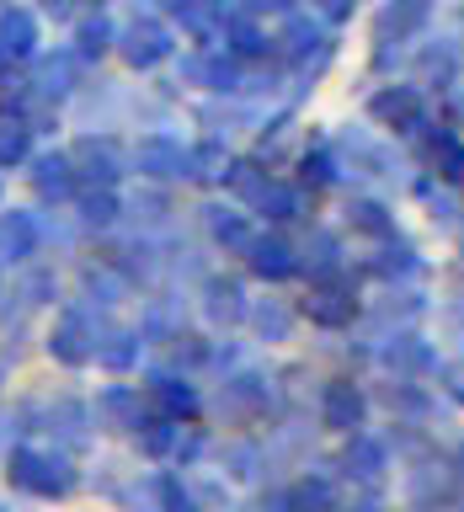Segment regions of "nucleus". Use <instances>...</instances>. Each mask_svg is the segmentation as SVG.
Listing matches in <instances>:
<instances>
[{"label": "nucleus", "instance_id": "f257e3e1", "mask_svg": "<svg viewBox=\"0 0 464 512\" xmlns=\"http://www.w3.org/2000/svg\"><path fill=\"white\" fill-rule=\"evenodd\" d=\"M6 480L16 491H27V496H43V502H59V496H70L80 486V470H75V459L64 454V448H11L6 454Z\"/></svg>", "mask_w": 464, "mask_h": 512}, {"label": "nucleus", "instance_id": "f03ea898", "mask_svg": "<svg viewBox=\"0 0 464 512\" xmlns=\"http://www.w3.org/2000/svg\"><path fill=\"white\" fill-rule=\"evenodd\" d=\"M112 48H118V59L128 70H155V64H166L176 54V32L160 22V16H134Z\"/></svg>", "mask_w": 464, "mask_h": 512}, {"label": "nucleus", "instance_id": "7ed1b4c3", "mask_svg": "<svg viewBox=\"0 0 464 512\" xmlns=\"http://www.w3.org/2000/svg\"><path fill=\"white\" fill-rule=\"evenodd\" d=\"M368 118L379 128H395V134H416V128H427V96L416 80H395V86L368 96Z\"/></svg>", "mask_w": 464, "mask_h": 512}, {"label": "nucleus", "instance_id": "20e7f679", "mask_svg": "<svg viewBox=\"0 0 464 512\" xmlns=\"http://www.w3.org/2000/svg\"><path fill=\"white\" fill-rule=\"evenodd\" d=\"M187 150L192 144L171 139V134H144L134 144V171L144 176V182H160V187L187 182Z\"/></svg>", "mask_w": 464, "mask_h": 512}, {"label": "nucleus", "instance_id": "39448f33", "mask_svg": "<svg viewBox=\"0 0 464 512\" xmlns=\"http://www.w3.org/2000/svg\"><path fill=\"white\" fill-rule=\"evenodd\" d=\"M299 315L315 320V326L326 331H347L352 320H358V294H352L347 278H331V283H315L310 294L299 299Z\"/></svg>", "mask_w": 464, "mask_h": 512}, {"label": "nucleus", "instance_id": "423d86ee", "mask_svg": "<svg viewBox=\"0 0 464 512\" xmlns=\"http://www.w3.org/2000/svg\"><path fill=\"white\" fill-rule=\"evenodd\" d=\"M64 155H70L75 176L102 182V187H112L128 171V155H123V144L112 139V134H86V139H75V150H64Z\"/></svg>", "mask_w": 464, "mask_h": 512}, {"label": "nucleus", "instance_id": "0eeeda50", "mask_svg": "<svg viewBox=\"0 0 464 512\" xmlns=\"http://www.w3.org/2000/svg\"><path fill=\"white\" fill-rule=\"evenodd\" d=\"M48 358L64 368H86L96 358V326L86 320V310H64L48 331Z\"/></svg>", "mask_w": 464, "mask_h": 512}, {"label": "nucleus", "instance_id": "6e6552de", "mask_svg": "<svg viewBox=\"0 0 464 512\" xmlns=\"http://www.w3.org/2000/svg\"><path fill=\"white\" fill-rule=\"evenodd\" d=\"M43 427L54 432V443L59 448H70V454H86L91 438H96V422H91V406L86 400H75V395H59V400H48L43 406Z\"/></svg>", "mask_w": 464, "mask_h": 512}, {"label": "nucleus", "instance_id": "1a4fd4ad", "mask_svg": "<svg viewBox=\"0 0 464 512\" xmlns=\"http://www.w3.org/2000/svg\"><path fill=\"white\" fill-rule=\"evenodd\" d=\"M368 422V395H363V384H352V379H331L326 390H320V427L326 432H358Z\"/></svg>", "mask_w": 464, "mask_h": 512}, {"label": "nucleus", "instance_id": "9d476101", "mask_svg": "<svg viewBox=\"0 0 464 512\" xmlns=\"http://www.w3.org/2000/svg\"><path fill=\"white\" fill-rule=\"evenodd\" d=\"M278 43H283V48H278L283 64H294V70L310 75V80L320 75L315 64H310V54H331V38H326V27H320L315 16H288V27H283Z\"/></svg>", "mask_w": 464, "mask_h": 512}, {"label": "nucleus", "instance_id": "9b49d317", "mask_svg": "<svg viewBox=\"0 0 464 512\" xmlns=\"http://www.w3.org/2000/svg\"><path fill=\"white\" fill-rule=\"evenodd\" d=\"M246 283L240 278H224V272H214V278L203 283V320L214 331H230V326H240L246 320Z\"/></svg>", "mask_w": 464, "mask_h": 512}, {"label": "nucleus", "instance_id": "f8f14e48", "mask_svg": "<svg viewBox=\"0 0 464 512\" xmlns=\"http://www.w3.org/2000/svg\"><path fill=\"white\" fill-rule=\"evenodd\" d=\"M80 70H86V59H80L75 48H54V54H43L38 70H32V91L48 96V102H64L70 91H80Z\"/></svg>", "mask_w": 464, "mask_h": 512}, {"label": "nucleus", "instance_id": "ddd939ff", "mask_svg": "<svg viewBox=\"0 0 464 512\" xmlns=\"http://www.w3.org/2000/svg\"><path fill=\"white\" fill-rule=\"evenodd\" d=\"M342 475L358 480V486H379L384 475H390V448L379 438H368V432H347V448H342Z\"/></svg>", "mask_w": 464, "mask_h": 512}, {"label": "nucleus", "instance_id": "4468645a", "mask_svg": "<svg viewBox=\"0 0 464 512\" xmlns=\"http://www.w3.org/2000/svg\"><path fill=\"white\" fill-rule=\"evenodd\" d=\"M38 240H43L38 214H27V208L0 214V267H27L38 256Z\"/></svg>", "mask_w": 464, "mask_h": 512}, {"label": "nucleus", "instance_id": "2eb2a0df", "mask_svg": "<svg viewBox=\"0 0 464 512\" xmlns=\"http://www.w3.org/2000/svg\"><path fill=\"white\" fill-rule=\"evenodd\" d=\"M246 262L262 283H288L299 272V251L283 235H251L246 240Z\"/></svg>", "mask_w": 464, "mask_h": 512}, {"label": "nucleus", "instance_id": "dca6fc26", "mask_svg": "<svg viewBox=\"0 0 464 512\" xmlns=\"http://www.w3.org/2000/svg\"><path fill=\"white\" fill-rule=\"evenodd\" d=\"M91 422L102 432H139V422H144L139 390H128V384H107V390L96 395V406H91Z\"/></svg>", "mask_w": 464, "mask_h": 512}, {"label": "nucleus", "instance_id": "f3484780", "mask_svg": "<svg viewBox=\"0 0 464 512\" xmlns=\"http://www.w3.org/2000/svg\"><path fill=\"white\" fill-rule=\"evenodd\" d=\"M38 43H43V27L27 6H0V48L11 59H38Z\"/></svg>", "mask_w": 464, "mask_h": 512}, {"label": "nucleus", "instance_id": "a211bd4d", "mask_svg": "<svg viewBox=\"0 0 464 512\" xmlns=\"http://www.w3.org/2000/svg\"><path fill=\"white\" fill-rule=\"evenodd\" d=\"M75 166H70V155L64 150H48L32 160V187H38V198L43 203H64V198H75Z\"/></svg>", "mask_w": 464, "mask_h": 512}, {"label": "nucleus", "instance_id": "6ab92c4d", "mask_svg": "<svg viewBox=\"0 0 464 512\" xmlns=\"http://www.w3.org/2000/svg\"><path fill=\"white\" fill-rule=\"evenodd\" d=\"M139 352H144V336H139L134 326H107V331H96V363H107L112 374L139 368Z\"/></svg>", "mask_w": 464, "mask_h": 512}, {"label": "nucleus", "instance_id": "aec40b11", "mask_svg": "<svg viewBox=\"0 0 464 512\" xmlns=\"http://www.w3.org/2000/svg\"><path fill=\"white\" fill-rule=\"evenodd\" d=\"M203 230H208V240H214L219 251H246V240H251L246 214L230 208V203H208L203 208Z\"/></svg>", "mask_w": 464, "mask_h": 512}, {"label": "nucleus", "instance_id": "412c9836", "mask_svg": "<svg viewBox=\"0 0 464 512\" xmlns=\"http://www.w3.org/2000/svg\"><path fill=\"white\" fill-rule=\"evenodd\" d=\"M219 182L230 187L240 203L256 208V198H262V192L272 187V176L262 171V155H240V160H224V176H219Z\"/></svg>", "mask_w": 464, "mask_h": 512}, {"label": "nucleus", "instance_id": "4be33fe9", "mask_svg": "<svg viewBox=\"0 0 464 512\" xmlns=\"http://www.w3.org/2000/svg\"><path fill=\"white\" fill-rule=\"evenodd\" d=\"M299 272H310L315 283H331V278H342V240H336V235H326V230H315L310 240H304Z\"/></svg>", "mask_w": 464, "mask_h": 512}, {"label": "nucleus", "instance_id": "5701e85b", "mask_svg": "<svg viewBox=\"0 0 464 512\" xmlns=\"http://www.w3.org/2000/svg\"><path fill=\"white\" fill-rule=\"evenodd\" d=\"M187 75L198 80V86H208V91H240V59L235 54H192L187 59Z\"/></svg>", "mask_w": 464, "mask_h": 512}, {"label": "nucleus", "instance_id": "b1692460", "mask_svg": "<svg viewBox=\"0 0 464 512\" xmlns=\"http://www.w3.org/2000/svg\"><path fill=\"white\" fill-rule=\"evenodd\" d=\"M224 54H235L240 64L246 59H262L267 54V32L256 27V16L251 11H240V16H224Z\"/></svg>", "mask_w": 464, "mask_h": 512}, {"label": "nucleus", "instance_id": "393cba45", "mask_svg": "<svg viewBox=\"0 0 464 512\" xmlns=\"http://www.w3.org/2000/svg\"><path fill=\"white\" fill-rule=\"evenodd\" d=\"M347 230H352V235H368V240H395L390 203H379V198H352V203H347Z\"/></svg>", "mask_w": 464, "mask_h": 512}, {"label": "nucleus", "instance_id": "a878e982", "mask_svg": "<svg viewBox=\"0 0 464 512\" xmlns=\"http://www.w3.org/2000/svg\"><path fill=\"white\" fill-rule=\"evenodd\" d=\"M112 43H118V27H112V16H107L102 6L75 22V54L86 59V64L102 59V54H112Z\"/></svg>", "mask_w": 464, "mask_h": 512}, {"label": "nucleus", "instance_id": "bb28decb", "mask_svg": "<svg viewBox=\"0 0 464 512\" xmlns=\"http://www.w3.org/2000/svg\"><path fill=\"white\" fill-rule=\"evenodd\" d=\"M278 512H336V491H331V480H320V475H304L294 480L283 496H278Z\"/></svg>", "mask_w": 464, "mask_h": 512}, {"label": "nucleus", "instance_id": "cd10ccee", "mask_svg": "<svg viewBox=\"0 0 464 512\" xmlns=\"http://www.w3.org/2000/svg\"><path fill=\"white\" fill-rule=\"evenodd\" d=\"M155 406H160V416H171V422H192V416L203 411V400H198V390H192L187 379L160 374L155 379Z\"/></svg>", "mask_w": 464, "mask_h": 512}, {"label": "nucleus", "instance_id": "c85d7f7f", "mask_svg": "<svg viewBox=\"0 0 464 512\" xmlns=\"http://www.w3.org/2000/svg\"><path fill=\"white\" fill-rule=\"evenodd\" d=\"M32 155V128L16 107H0V171L22 166V160Z\"/></svg>", "mask_w": 464, "mask_h": 512}, {"label": "nucleus", "instance_id": "c756f323", "mask_svg": "<svg viewBox=\"0 0 464 512\" xmlns=\"http://www.w3.org/2000/svg\"><path fill=\"white\" fill-rule=\"evenodd\" d=\"M224 400H230V411L240 416H262L267 411V400H272V384L262 374H235V379H224Z\"/></svg>", "mask_w": 464, "mask_h": 512}, {"label": "nucleus", "instance_id": "7c9ffc66", "mask_svg": "<svg viewBox=\"0 0 464 512\" xmlns=\"http://www.w3.org/2000/svg\"><path fill=\"white\" fill-rule=\"evenodd\" d=\"M246 320H251V331L262 336V342H288V331H294V310H288L283 299L246 304Z\"/></svg>", "mask_w": 464, "mask_h": 512}, {"label": "nucleus", "instance_id": "2f4dec72", "mask_svg": "<svg viewBox=\"0 0 464 512\" xmlns=\"http://www.w3.org/2000/svg\"><path fill=\"white\" fill-rule=\"evenodd\" d=\"M118 214H123V203H118V192H112V187L91 182L86 192H80V224H86V230H112Z\"/></svg>", "mask_w": 464, "mask_h": 512}, {"label": "nucleus", "instance_id": "473e14b6", "mask_svg": "<svg viewBox=\"0 0 464 512\" xmlns=\"http://www.w3.org/2000/svg\"><path fill=\"white\" fill-rule=\"evenodd\" d=\"M299 182L304 187H336L342 182V160H336L331 144H315V150L299 155Z\"/></svg>", "mask_w": 464, "mask_h": 512}, {"label": "nucleus", "instance_id": "72a5a7b5", "mask_svg": "<svg viewBox=\"0 0 464 512\" xmlns=\"http://www.w3.org/2000/svg\"><path fill=\"white\" fill-rule=\"evenodd\" d=\"M384 363L400 368V374H427V368H438V358H432V347L422 336H395V342L384 347Z\"/></svg>", "mask_w": 464, "mask_h": 512}, {"label": "nucleus", "instance_id": "f704fd0d", "mask_svg": "<svg viewBox=\"0 0 464 512\" xmlns=\"http://www.w3.org/2000/svg\"><path fill=\"white\" fill-rule=\"evenodd\" d=\"M427 160H432V171H438L443 187H459L464 182V139L438 134V139H432V150H427Z\"/></svg>", "mask_w": 464, "mask_h": 512}, {"label": "nucleus", "instance_id": "c9c22d12", "mask_svg": "<svg viewBox=\"0 0 464 512\" xmlns=\"http://www.w3.org/2000/svg\"><path fill=\"white\" fill-rule=\"evenodd\" d=\"M256 208L272 219V224H288V219H304V192L299 187H283V182H272L262 198H256Z\"/></svg>", "mask_w": 464, "mask_h": 512}, {"label": "nucleus", "instance_id": "e433bc0d", "mask_svg": "<svg viewBox=\"0 0 464 512\" xmlns=\"http://www.w3.org/2000/svg\"><path fill=\"white\" fill-rule=\"evenodd\" d=\"M427 262L422 256H416V246H406V240H400V246H390V251H379V262H368V272H374V278H416V272H422Z\"/></svg>", "mask_w": 464, "mask_h": 512}, {"label": "nucleus", "instance_id": "4c0bfd02", "mask_svg": "<svg viewBox=\"0 0 464 512\" xmlns=\"http://www.w3.org/2000/svg\"><path fill=\"white\" fill-rule=\"evenodd\" d=\"M224 160H230V155H224L214 139H208V144H192V150H187V182H198V187L219 182V176H224Z\"/></svg>", "mask_w": 464, "mask_h": 512}, {"label": "nucleus", "instance_id": "58836bf2", "mask_svg": "<svg viewBox=\"0 0 464 512\" xmlns=\"http://www.w3.org/2000/svg\"><path fill=\"white\" fill-rule=\"evenodd\" d=\"M155 496H160V512H198V496H192V486H182L176 475H160Z\"/></svg>", "mask_w": 464, "mask_h": 512}, {"label": "nucleus", "instance_id": "ea45409f", "mask_svg": "<svg viewBox=\"0 0 464 512\" xmlns=\"http://www.w3.org/2000/svg\"><path fill=\"white\" fill-rule=\"evenodd\" d=\"M352 11H358V0H315V16H320V22H331V27L352 22Z\"/></svg>", "mask_w": 464, "mask_h": 512}, {"label": "nucleus", "instance_id": "a19ab883", "mask_svg": "<svg viewBox=\"0 0 464 512\" xmlns=\"http://www.w3.org/2000/svg\"><path fill=\"white\" fill-rule=\"evenodd\" d=\"M224 464H230V475L251 480V475H256V470H251V464H256V448H251V443H235L230 454H224Z\"/></svg>", "mask_w": 464, "mask_h": 512}, {"label": "nucleus", "instance_id": "79ce46f5", "mask_svg": "<svg viewBox=\"0 0 464 512\" xmlns=\"http://www.w3.org/2000/svg\"><path fill=\"white\" fill-rule=\"evenodd\" d=\"M384 400H390V411H422V395L411 390V384H390V390H384Z\"/></svg>", "mask_w": 464, "mask_h": 512}, {"label": "nucleus", "instance_id": "37998d69", "mask_svg": "<svg viewBox=\"0 0 464 512\" xmlns=\"http://www.w3.org/2000/svg\"><path fill=\"white\" fill-rule=\"evenodd\" d=\"M443 379H448V384H443V395H448V400H454V406L464 411V374L454 368V374H443Z\"/></svg>", "mask_w": 464, "mask_h": 512}, {"label": "nucleus", "instance_id": "c03bdc74", "mask_svg": "<svg viewBox=\"0 0 464 512\" xmlns=\"http://www.w3.org/2000/svg\"><path fill=\"white\" fill-rule=\"evenodd\" d=\"M251 16H267V11H294V0H246Z\"/></svg>", "mask_w": 464, "mask_h": 512}, {"label": "nucleus", "instance_id": "a18cd8bd", "mask_svg": "<svg viewBox=\"0 0 464 512\" xmlns=\"http://www.w3.org/2000/svg\"><path fill=\"white\" fill-rule=\"evenodd\" d=\"M11 64H16V59L6 54V48H0V91H6V86H11Z\"/></svg>", "mask_w": 464, "mask_h": 512}, {"label": "nucleus", "instance_id": "49530a36", "mask_svg": "<svg viewBox=\"0 0 464 512\" xmlns=\"http://www.w3.org/2000/svg\"><path fill=\"white\" fill-rule=\"evenodd\" d=\"M43 6L54 11V16H64V11H70V0H43Z\"/></svg>", "mask_w": 464, "mask_h": 512}, {"label": "nucleus", "instance_id": "de8ad7c7", "mask_svg": "<svg viewBox=\"0 0 464 512\" xmlns=\"http://www.w3.org/2000/svg\"><path fill=\"white\" fill-rule=\"evenodd\" d=\"M336 512H379L374 502H363V507H336Z\"/></svg>", "mask_w": 464, "mask_h": 512}, {"label": "nucleus", "instance_id": "09e8293b", "mask_svg": "<svg viewBox=\"0 0 464 512\" xmlns=\"http://www.w3.org/2000/svg\"><path fill=\"white\" fill-rule=\"evenodd\" d=\"M459 464H464V448H459Z\"/></svg>", "mask_w": 464, "mask_h": 512}, {"label": "nucleus", "instance_id": "8fccbe9b", "mask_svg": "<svg viewBox=\"0 0 464 512\" xmlns=\"http://www.w3.org/2000/svg\"><path fill=\"white\" fill-rule=\"evenodd\" d=\"M416 512H432V507H416Z\"/></svg>", "mask_w": 464, "mask_h": 512}, {"label": "nucleus", "instance_id": "3c124183", "mask_svg": "<svg viewBox=\"0 0 464 512\" xmlns=\"http://www.w3.org/2000/svg\"><path fill=\"white\" fill-rule=\"evenodd\" d=\"M91 6H102V0H91Z\"/></svg>", "mask_w": 464, "mask_h": 512}, {"label": "nucleus", "instance_id": "603ef678", "mask_svg": "<svg viewBox=\"0 0 464 512\" xmlns=\"http://www.w3.org/2000/svg\"><path fill=\"white\" fill-rule=\"evenodd\" d=\"M0 512H11V507H0Z\"/></svg>", "mask_w": 464, "mask_h": 512}]
</instances>
